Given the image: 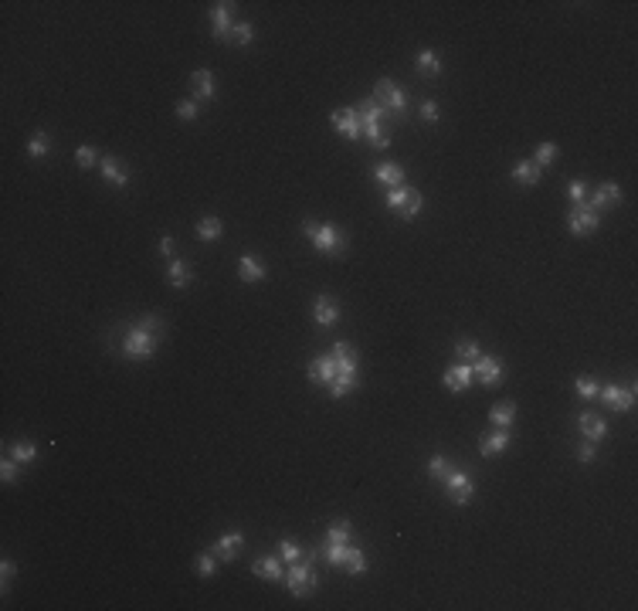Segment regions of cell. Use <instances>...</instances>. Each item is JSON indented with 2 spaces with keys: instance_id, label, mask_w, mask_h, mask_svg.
<instances>
[{
  "instance_id": "obj_1",
  "label": "cell",
  "mask_w": 638,
  "mask_h": 611,
  "mask_svg": "<svg viewBox=\"0 0 638 611\" xmlns=\"http://www.w3.org/2000/svg\"><path fill=\"white\" fill-rule=\"evenodd\" d=\"M302 231L306 238L316 244V251L322 255H340L347 248V235L336 228V224H316V221H302Z\"/></svg>"
},
{
  "instance_id": "obj_2",
  "label": "cell",
  "mask_w": 638,
  "mask_h": 611,
  "mask_svg": "<svg viewBox=\"0 0 638 611\" xmlns=\"http://www.w3.org/2000/svg\"><path fill=\"white\" fill-rule=\"evenodd\" d=\"M285 584H289L292 598H309V594L316 591V588H319V577H316V568H313V554H309L306 561H296V564H289Z\"/></svg>"
},
{
  "instance_id": "obj_3",
  "label": "cell",
  "mask_w": 638,
  "mask_h": 611,
  "mask_svg": "<svg viewBox=\"0 0 638 611\" xmlns=\"http://www.w3.org/2000/svg\"><path fill=\"white\" fill-rule=\"evenodd\" d=\"M598 398L604 401V407L608 411H632L635 407V384H601V391H598Z\"/></svg>"
},
{
  "instance_id": "obj_4",
  "label": "cell",
  "mask_w": 638,
  "mask_h": 611,
  "mask_svg": "<svg viewBox=\"0 0 638 611\" xmlns=\"http://www.w3.org/2000/svg\"><path fill=\"white\" fill-rule=\"evenodd\" d=\"M122 350H126L129 357H136V360H146V357L157 350L153 329H146V326H133V329H129V336H126V343H122Z\"/></svg>"
},
{
  "instance_id": "obj_5",
  "label": "cell",
  "mask_w": 638,
  "mask_h": 611,
  "mask_svg": "<svg viewBox=\"0 0 638 611\" xmlns=\"http://www.w3.org/2000/svg\"><path fill=\"white\" fill-rule=\"evenodd\" d=\"M441 483H445V489H448V499H452L455 506H465V503L476 496V483H472V476H465V472H455V469H452V472H448Z\"/></svg>"
},
{
  "instance_id": "obj_6",
  "label": "cell",
  "mask_w": 638,
  "mask_h": 611,
  "mask_svg": "<svg viewBox=\"0 0 638 611\" xmlns=\"http://www.w3.org/2000/svg\"><path fill=\"white\" fill-rule=\"evenodd\" d=\"M374 99H377L387 113H404V109H407V95H404L391 79H380L374 85Z\"/></svg>"
},
{
  "instance_id": "obj_7",
  "label": "cell",
  "mask_w": 638,
  "mask_h": 611,
  "mask_svg": "<svg viewBox=\"0 0 638 611\" xmlns=\"http://www.w3.org/2000/svg\"><path fill=\"white\" fill-rule=\"evenodd\" d=\"M598 211H591L588 204H577V207H570V214H567V228H570V235H591V231H598Z\"/></svg>"
},
{
  "instance_id": "obj_8",
  "label": "cell",
  "mask_w": 638,
  "mask_h": 611,
  "mask_svg": "<svg viewBox=\"0 0 638 611\" xmlns=\"http://www.w3.org/2000/svg\"><path fill=\"white\" fill-rule=\"evenodd\" d=\"M231 7H235V3H228V0H221V3H214V7H211V31H214V38L218 41L231 38V28H235V21H231Z\"/></svg>"
},
{
  "instance_id": "obj_9",
  "label": "cell",
  "mask_w": 638,
  "mask_h": 611,
  "mask_svg": "<svg viewBox=\"0 0 638 611\" xmlns=\"http://www.w3.org/2000/svg\"><path fill=\"white\" fill-rule=\"evenodd\" d=\"M329 122L336 133H343L347 139H360V116L357 109H333L329 113Z\"/></svg>"
},
{
  "instance_id": "obj_10",
  "label": "cell",
  "mask_w": 638,
  "mask_h": 611,
  "mask_svg": "<svg viewBox=\"0 0 638 611\" xmlns=\"http://www.w3.org/2000/svg\"><path fill=\"white\" fill-rule=\"evenodd\" d=\"M472 380H476V370H472V364H455L445 370V387L448 391H469L472 387Z\"/></svg>"
},
{
  "instance_id": "obj_11",
  "label": "cell",
  "mask_w": 638,
  "mask_h": 611,
  "mask_svg": "<svg viewBox=\"0 0 638 611\" xmlns=\"http://www.w3.org/2000/svg\"><path fill=\"white\" fill-rule=\"evenodd\" d=\"M313 320H316L319 326L340 323V306H336L333 295H316V302H313Z\"/></svg>"
},
{
  "instance_id": "obj_12",
  "label": "cell",
  "mask_w": 638,
  "mask_h": 611,
  "mask_svg": "<svg viewBox=\"0 0 638 611\" xmlns=\"http://www.w3.org/2000/svg\"><path fill=\"white\" fill-rule=\"evenodd\" d=\"M336 374H340V364L333 360V353H322V357H316V360L309 364V380H313V384H329Z\"/></svg>"
},
{
  "instance_id": "obj_13",
  "label": "cell",
  "mask_w": 638,
  "mask_h": 611,
  "mask_svg": "<svg viewBox=\"0 0 638 611\" xmlns=\"http://www.w3.org/2000/svg\"><path fill=\"white\" fill-rule=\"evenodd\" d=\"M577 428H581V435H584L588 442H601V438L608 435V425H604V418H601V414H591V411L577 414Z\"/></svg>"
},
{
  "instance_id": "obj_14",
  "label": "cell",
  "mask_w": 638,
  "mask_h": 611,
  "mask_svg": "<svg viewBox=\"0 0 638 611\" xmlns=\"http://www.w3.org/2000/svg\"><path fill=\"white\" fill-rule=\"evenodd\" d=\"M472 370H476V377L482 380V384H499L503 380V360L499 357H478L476 364H472Z\"/></svg>"
},
{
  "instance_id": "obj_15",
  "label": "cell",
  "mask_w": 638,
  "mask_h": 611,
  "mask_svg": "<svg viewBox=\"0 0 638 611\" xmlns=\"http://www.w3.org/2000/svg\"><path fill=\"white\" fill-rule=\"evenodd\" d=\"M357 387V367H340V374L329 380V398H347Z\"/></svg>"
},
{
  "instance_id": "obj_16",
  "label": "cell",
  "mask_w": 638,
  "mask_h": 611,
  "mask_svg": "<svg viewBox=\"0 0 638 611\" xmlns=\"http://www.w3.org/2000/svg\"><path fill=\"white\" fill-rule=\"evenodd\" d=\"M241 543H244V536H241L238 530H235V533H224V536L211 547V554H214L218 561H235L238 550H241Z\"/></svg>"
},
{
  "instance_id": "obj_17",
  "label": "cell",
  "mask_w": 638,
  "mask_h": 611,
  "mask_svg": "<svg viewBox=\"0 0 638 611\" xmlns=\"http://www.w3.org/2000/svg\"><path fill=\"white\" fill-rule=\"evenodd\" d=\"M510 448V428H496L492 435H482L478 438V452L489 458V455H499V452H506Z\"/></svg>"
},
{
  "instance_id": "obj_18",
  "label": "cell",
  "mask_w": 638,
  "mask_h": 611,
  "mask_svg": "<svg viewBox=\"0 0 638 611\" xmlns=\"http://www.w3.org/2000/svg\"><path fill=\"white\" fill-rule=\"evenodd\" d=\"M360 136H363L370 146H377V150H387V146H391V133H387L380 122H360Z\"/></svg>"
},
{
  "instance_id": "obj_19",
  "label": "cell",
  "mask_w": 638,
  "mask_h": 611,
  "mask_svg": "<svg viewBox=\"0 0 638 611\" xmlns=\"http://www.w3.org/2000/svg\"><path fill=\"white\" fill-rule=\"evenodd\" d=\"M510 173H513V180L523 184V187H536V184H540V177H543V170H540L533 160H519Z\"/></svg>"
},
{
  "instance_id": "obj_20",
  "label": "cell",
  "mask_w": 638,
  "mask_h": 611,
  "mask_svg": "<svg viewBox=\"0 0 638 611\" xmlns=\"http://www.w3.org/2000/svg\"><path fill=\"white\" fill-rule=\"evenodd\" d=\"M191 85H194V95H197V99H214V95H218V79H214V72H207V68L194 72V75H191Z\"/></svg>"
},
{
  "instance_id": "obj_21",
  "label": "cell",
  "mask_w": 638,
  "mask_h": 611,
  "mask_svg": "<svg viewBox=\"0 0 638 611\" xmlns=\"http://www.w3.org/2000/svg\"><path fill=\"white\" fill-rule=\"evenodd\" d=\"M611 204H621V187L618 184H601L598 191L591 194V211H601V207H611Z\"/></svg>"
},
{
  "instance_id": "obj_22",
  "label": "cell",
  "mask_w": 638,
  "mask_h": 611,
  "mask_svg": "<svg viewBox=\"0 0 638 611\" xmlns=\"http://www.w3.org/2000/svg\"><path fill=\"white\" fill-rule=\"evenodd\" d=\"M99 170H102V177H106L113 187H126V184H129V173L122 170V163L116 160V157H102V160H99Z\"/></svg>"
},
{
  "instance_id": "obj_23",
  "label": "cell",
  "mask_w": 638,
  "mask_h": 611,
  "mask_svg": "<svg viewBox=\"0 0 638 611\" xmlns=\"http://www.w3.org/2000/svg\"><path fill=\"white\" fill-rule=\"evenodd\" d=\"M238 275L244 282H262L265 279V265L255 258V255H241L238 258Z\"/></svg>"
},
{
  "instance_id": "obj_24",
  "label": "cell",
  "mask_w": 638,
  "mask_h": 611,
  "mask_svg": "<svg viewBox=\"0 0 638 611\" xmlns=\"http://www.w3.org/2000/svg\"><path fill=\"white\" fill-rule=\"evenodd\" d=\"M374 180H380L387 187H400L404 184V166L400 163H380V166H374Z\"/></svg>"
},
{
  "instance_id": "obj_25",
  "label": "cell",
  "mask_w": 638,
  "mask_h": 611,
  "mask_svg": "<svg viewBox=\"0 0 638 611\" xmlns=\"http://www.w3.org/2000/svg\"><path fill=\"white\" fill-rule=\"evenodd\" d=\"M251 570H255L258 577H265V581H285V570H282L279 557H258V561L251 564Z\"/></svg>"
},
{
  "instance_id": "obj_26",
  "label": "cell",
  "mask_w": 638,
  "mask_h": 611,
  "mask_svg": "<svg viewBox=\"0 0 638 611\" xmlns=\"http://www.w3.org/2000/svg\"><path fill=\"white\" fill-rule=\"evenodd\" d=\"M354 109H357L360 122H380L384 116H387V109H384V106H380L374 95H370V99H363V102H357Z\"/></svg>"
},
{
  "instance_id": "obj_27",
  "label": "cell",
  "mask_w": 638,
  "mask_h": 611,
  "mask_svg": "<svg viewBox=\"0 0 638 611\" xmlns=\"http://www.w3.org/2000/svg\"><path fill=\"white\" fill-rule=\"evenodd\" d=\"M489 421H492L496 428H510V425L516 421V405H513V401H499V405L489 411Z\"/></svg>"
},
{
  "instance_id": "obj_28",
  "label": "cell",
  "mask_w": 638,
  "mask_h": 611,
  "mask_svg": "<svg viewBox=\"0 0 638 611\" xmlns=\"http://www.w3.org/2000/svg\"><path fill=\"white\" fill-rule=\"evenodd\" d=\"M414 194H418V191H414V187H404V184H400V187H391V191H387V207L404 214V207L414 201Z\"/></svg>"
},
{
  "instance_id": "obj_29",
  "label": "cell",
  "mask_w": 638,
  "mask_h": 611,
  "mask_svg": "<svg viewBox=\"0 0 638 611\" xmlns=\"http://www.w3.org/2000/svg\"><path fill=\"white\" fill-rule=\"evenodd\" d=\"M221 231H224V224H221V217H200L197 221V238L200 242H214V238H221Z\"/></svg>"
},
{
  "instance_id": "obj_30",
  "label": "cell",
  "mask_w": 638,
  "mask_h": 611,
  "mask_svg": "<svg viewBox=\"0 0 638 611\" xmlns=\"http://www.w3.org/2000/svg\"><path fill=\"white\" fill-rule=\"evenodd\" d=\"M438 72H441L438 51H432V48L418 51V75H438Z\"/></svg>"
},
{
  "instance_id": "obj_31",
  "label": "cell",
  "mask_w": 638,
  "mask_h": 611,
  "mask_svg": "<svg viewBox=\"0 0 638 611\" xmlns=\"http://www.w3.org/2000/svg\"><path fill=\"white\" fill-rule=\"evenodd\" d=\"M478 357H482V350H478L476 340H458L455 343V360L458 364H476Z\"/></svg>"
},
{
  "instance_id": "obj_32",
  "label": "cell",
  "mask_w": 638,
  "mask_h": 611,
  "mask_svg": "<svg viewBox=\"0 0 638 611\" xmlns=\"http://www.w3.org/2000/svg\"><path fill=\"white\" fill-rule=\"evenodd\" d=\"M166 275H170V285H173V289H187V285H191V265H187V262H170V272H166Z\"/></svg>"
},
{
  "instance_id": "obj_33",
  "label": "cell",
  "mask_w": 638,
  "mask_h": 611,
  "mask_svg": "<svg viewBox=\"0 0 638 611\" xmlns=\"http://www.w3.org/2000/svg\"><path fill=\"white\" fill-rule=\"evenodd\" d=\"M347 547H350V543H326V547H322L326 564H333V568H347Z\"/></svg>"
},
{
  "instance_id": "obj_34",
  "label": "cell",
  "mask_w": 638,
  "mask_h": 611,
  "mask_svg": "<svg viewBox=\"0 0 638 611\" xmlns=\"http://www.w3.org/2000/svg\"><path fill=\"white\" fill-rule=\"evenodd\" d=\"M35 455H38V448H35V442H17V445L10 448V458H14V462H21V465L35 462Z\"/></svg>"
},
{
  "instance_id": "obj_35",
  "label": "cell",
  "mask_w": 638,
  "mask_h": 611,
  "mask_svg": "<svg viewBox=\"0 0 638 611\" xmlns=\"http://www.w3.org/2000/svg\"><path fill=\"white\" fill-rule=\"evenodd\" d=\"M326 543H350V523L347 520H336L333 527L326 530Z\"/></svg>"
},
{
  "instance_id": "obj_36",
  "label": "cell",
  "mask_w": 638,
  "mask_h": 611,
  "mask_svg": "<svg viewBox=\"0 0 638 611\" xmlns=\"http://www.w3.org/2000/svg\"><path fill=\"white\" fill-rule=\"evenodd\" d=\"M279 561H285V564L302 561V547H299L296 540H279Z\"/></svg>"
},
{
  "instance_id": "obj_37",
  "label": "cell",
  "mask_w": 638,
  "mask_h": 611,
  "mask_svg": "<svg viewBox=\"0 0 638 611\" xmlns=\"http://www.w3.org/2000/svg\"><path fill=\"white\" fill-rule=\"evenodd\" d=\"M554 160H557V143H540V146H536V157H533V163L543 170V166H550Z\"/></svg>"
},
{
  "instance_id": "obj_38",
  "label": "cell",
  "mask_w": 638,
  "mask_h": 611,
  "mask_svg": "<svg viewBox=\"0 0 638 611\" xmlns=\"http://www.w3.org/2000/svg\"><path fill=\"white\" fill-rule=\"evenodd\" d=\"M347 568H350V574H363L367 570V557H363V550L360 547H347Z\"/></svg>"
},
{
  "instance_id": "obj_39",
  "label": "cell",
  "mask_w": 638,
  "mask_h": 611,
  "mask_svg": "<svg viewBox=\"0 0 638 611\" xmlns=\"http://www.w3.org/2000/svg\"><path fill=\"white\" fill-rule=\"evenodd\" d=\"M574 387H577V394H581V398H598V391H601V384L594 380V377H588V374H584V377H577V380H574Z\"/></svg>"
},
{
  "instance_id": "obj_40",
  "label": "cell",
  "mask_w": 638,
  "mask_h": 611,
  "mask_svg": "<svg viewBox=\"0 0 638 611\" xmlns=\"http://www.w3.org/2000/svg\"><path fill=\"white\" fill-rule=\"evenodd\" d=\"M51 150V139H48V133H35L31 139H28V153L31 157H44Z\"/></svg>"
},
{
  "instance_id": "obj_41",
  "label": "cell",
  "mask_w": 638,
  "mask_h": 611,
  "mask_svg": "<svg viewBox=\"0 0 638 611\" xmlns=\"http://www.w3.org/2000/svg\"><path fill=\"white\" fill-rule=\"evenodd\" d=\"M452 472V462L445 458V455H432L428 458V476H435V479H445Z\"/></svg>"
},
{
  "instance_id": "obj_42",
  "label": "cell",
  "mask_w": 638,
  "mask_h": 611,
  "mask_svg": "<svg viewBox=\"0 0 638 611\" xmlns=\"http://www.w3.org/2000/svg\"><path fill=\"white\" fill-rule=\"evenodd\" d=\"M99 160H102V157H99L92 146H79V150H75V163H79L81 170H92V166H99Z\"/></svg>"
},
{
  "instance_id": "obj_43",
  "label": "cell",
  "mask_w": 638,
  "mask_h": 611,
  "mask_svg": "<svg viewBox=\"0 0 638 611\" xmlns=\"http://www.w3.org/2000/svg\"><path fill=\"white\" fill-rule=\"evenodd\" d=\"M251 38H255V28H251L248 21H241V24L231 28V41H235V44H251Z\"/></svg>"
},
{
  "instance_id": "obj_44",
  "label": "cell",
  "mask_w": 638,
  "mask_h": 611,
  "mask_svg": "<svg viewBox=\"0 0 638 611\" xmlns=\"http://www.w3.org/2000/svg\"><path fill=\"white\" fill-rule=\"evenodd\" d=\"M17 476H21V462L3 458V462H0V479H3V483H17Z\"/></svg>"
},
{
  "instance_id": "obj_45",
  "label": "cell",
  "mask_w": 638,
  "mask_h": 611,
  "mask_svg": "<svg viewBox=\"0 0 638 611\" xmlns=\"http://www.w3.org/2000/svg\"><path fill=\"white\" fill-rule=\"evenodd\" d=\"M177 116L184 122H194L197 119V102H194V99H180V102H177Z\"/></svg>"
},
{
  "instance_id": "obj_46",
  "label": "cell",
  "mask_w": 638,
  "mask_h": 611,
  "mask_svg": "<svg viewBox=\"0 0 638 611\" xmlns=\"http://www.w3.org/2000/svg\"><path fill=\"white\" fill-rule=\"evenodd\" d=\"M567 197L574 201V207L584 204V197H588V184H584V180H570V184H567Z\"/></svg>"
},
{
  "instance_id": "obj_47",
  "label": "cell",
  "mask_w": 638,
  "mask_h": 611,
  "mask_svg": "<svg viewBox=\"0 0 638 611\" xmlns=\"http://www.w3.org/2000/svg\"><path fill=\"white\" fill-rule=\"evenodd\" d=\"M197 570L204 574V577H214V570H218V557H214V554H200V557H197Z\"/></svg>"
},
{
  "instance_id": "obj_48",
  "label": "cell",
  "mask_w": 638,
  "mask_h": 611,
  "mask_svg": "<svg viewBox=\"0 0 638 611\" xmlns=\"http://www.w3.org/2000/svg\"><path fill=\"white\" fill-rule=\"evenodd\" d=\"M421 119L438 122V102H421Z\"/></svg>"
},
{
  "instance_id": "obj_49",
  "label": "cell",
  "mask_w": 638,
  "mask_h": 611,
  "mask_svg": "<svg viewBox=\"0 0 638 611\" xmlns=\"http://www.w3.org/2000/svg\"><path fill=\"white\" fill-rule=\"evenodd\" d=\"M594 455H598L594 442H584V445L577 448V458H581V462H594Z\"/></svg>"
},
{
  "instance_id": "obj_50",
  "label": "cell",
  "mask_w": 638,
  "mask_h": 611,
  "mask_svg": "<svg viewBox=\"0 0 638 611\" xmlns=\"http://www.w3.org/2000/svg\"><path fill=\"white\" fill-rule=\"evenodd\" d=\"M160 255H173V238H170V235L160 238Z\"/></svg>"
},
{
  "instance_id": "obj_51",
  "label": "cell",
  "mask_w": 638,
  "mask_h": 611,
  "mask_svg": "<svg viewBox=\"0 0 638 611\" xmlns=\"http://www.w3.org/2000/svg\"><path fill=\"white\" fill-rule=\"evenodd\" d=\"M0 570H3V584H7V581L17 574V564H14V561H3V568H0Z\"/></svg>"
}]
</instances>
